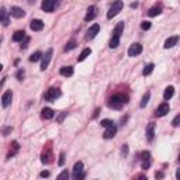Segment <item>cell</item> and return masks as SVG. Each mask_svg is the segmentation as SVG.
Listing matches in <instances>:
<instances>
[{"label":"cell","instance_id":"obj_1","mask_svg":"<svg viewBox=\"0 0 180 180\" xmlns=\"http://www.w3.org/2000/svg\"><path fill=\"white\" fill-rule=\"evenodd\" d=\"M125 103H128V97L124 94H115L111 97L110 100V107L111 108H115V110H120L122 106H124Z\"/></svg>","mask_w":180,"mask_h":180},{"label":"cell","instance_id":"obj_2","mask_svg":"<svg viewBox=\"0 0 180 180\" xmlns=\"http://www.w3.org/2000/svg\"><path fill=\"white\" fill-rule=\"evenodd\" d=\"M122 6H124L122 2H115V3L111 6L110 10H108V13H107V19H113V17H115V16L122 10Z\"/></svg>","mask_w":180,"mask_h":180},{"label":"cell","instance_id":"obj_3","mask_svg":"<svg viewBox=\"0 0 180 180\" xmlns=\"http://www.w3.org/2000/svg\"><path fill=\"white\" fill-rule=\"evenodd\" d=\"M61 96V90L59 89H55V87H51L49 90H47V93H45V100L47 101H54V100H56Z\"/></svg>","mask_w":180,"mask_h":180},{"label":"cell","instance_id":"obj_4","mask_svg":"<svg viewBox=\"0 0 180 180\" xmlns=\"http://www.w3.org/2000/svg\"><path fill=\"white\" fill-rule=\"evenodd\" d=\"M52 48H49L47 52H45V55H42V58H41V70H45L48 68V65H49V62H51V56H52Z\"/></svg>","mask_w":180,"mask_h":180},{"label":"cell","instance_id":"obj_5","mask_svg":"<svg viewBox=\"0 0 180 180\" xmlns=\"http://www.w3.org/2000/svg\"><path fill=\"white\" fill-rule=\"evenodd\" d=\"M41 7H42L44 11H47V13H52L56 7V2L55 0H44L42 4H41Z\"/></svg>","mask_w":180,"mask_h":180},{"label":"cell","instance_id":"obj_6","mask_svg":"<svg viewBox=\"0 0 180 180\" xmlns=\"http://www.w3.org/2000/svg\"><path fill=\"white\" fill-rule=\"evenodd\" d=\"M99 31H100V26L99 24H93L90 28L87 30V34H86V40H93V38L99 34Z\"/></svg>","mask_w":180,"mask_h":180},{"label":"cell","instance_id":"obj_7","mask_svg":"<svg viewBox=\"0 0 180 180\" xmlns=\"http://www.w3.org/2000/svg\"><path fill=\"white\" fill-rule=\"evenodd\" d=\"M169 110H170V107H169V104L166 103H162L161 106L158 107V108H156V117H163V115H166V114L169 113Z\"/></svg>","mask_w":180,"mask_h":180},{"label":"cell","instance_id":"obj_8","mask_svg":"<svg viewBox=\"0 0 180 180\" xmlns=\"http://www.w3.org/2000/svg\"><path fill=\"white\" fill-rule=\"evenodd\" d=\"M9 23H10V19H9V11L6 10L4 7L0 9V24L4 27L9 26Z\"/></svg>","mask_w":180,"mask_h":180},{"label":"cell","instance_id":"obj_9","mask_svg":"<svg viewBox=\"0 0 180 180\" xmlns=\"http://www.w3.org/2000/svg\"><path fill=\"white\" fill-rule=\"evenodd\" d=\"M141 52H142V45L138 44V42H135V44H132L131 47H129L128 55L129 56H136V55H139Z\"/></svg>","mask_w":180,"mask_h":180},{"label":"cell","instance_id":"obj_10","mask_svg":"<svg viewBox=\"0 0 180 180\" xmlns=\"http://www.w3.org/2000/svg\"><path fill=\"white\" fill-rule=\"evenodd\" d=\"M11 99H13V93H11V90H7V92L3 94V97H2V106L6 108V107H9L11 104Z\"/></svg>","mask_w":180,"mask_h":180},{"label":"cell","instance_id":"obj_11","mask_svg":"<svg viewBox=\"0 0 180 180\" xmlns=\"http://www.w3.org/2000/svg\"><path fill=\"white\" fill-rule=\"evenodd\" d=\"M122 31H124V23H118L117 26H115V28H114V33H113V38L114 40H120V37H121Z\"/></svg>","mask_w":180,"mask_h":180},{"label":"cell","instance_id":"obj_12","mask_svg":"<svg viewBox=\"0 0 180 180\" xmlns=\"http://www.w3.org/2000/svg\"><path fill=\"white\" fill-rule=\"evenodd\" d=\"M10 13H11V16H13V17H16V19H21V17H24V16H26V11L23 10V9L17 7V6H13V7H11V10H10Z\"/></svg>","mask_w":180,"mask_h":180},{"label":"cell","instance_id":"obj_13","mask_svg":"<svg viewBox=\"0 0 180 180\" xmlns=\"http://www.w3.org/2000/svg\"><path fill=\"white\" fill-rule=\"evenodd\" d=\"M30 28L33 31H41L44 28V23H42V20H33L31 24H30Z\"/></svg>","mask_w":180,"mask_h":180},{"label":"cell","instance_id":"obj_14","mask_svg":"<svg viewBox=\"0 0 180 180\" xmlns=\"http://www.w3.org/2000/svg\"><path fill=\"white\" fill-rule=\"evenodd\" d=\"M115 132H117L115 125H111V127H108V128L104 131V138H106V139H111V138L115 136Z\"/></svg>","mask_w":180,"mask_h":180},{"label":"cell","instance_id":"obj_15","mask_svg":"<svg viewBox=\"0 0 180 180\" xmlns=\"http://www.w3.org/2000/svg\"><path fill=\"white\" fill-rule=\"evenodd\" d=\"M141 156H142V168L143 169H148V168H149V165H151V161H149V156H151V154H149V152H142V154H141Z\"/></svg>","mask_w":180,"mask_h":180},{"label":"cell","instance_id":"obj_16","mask_svg":"<svg viewBox=\"0 0 180 180\" xmlns=\"http://www.w3.org/2000/svg\"><path fill=\"white\" fill-rule=\"evenodd\" d=\"M154 135H155V122H149L146 127V139L152 141L154 139Z\"/></svg>","mask_w":180,"mask_h":180},{"label":"cell","instance_id":"obj_17","mask_svg":"<svg viewBox=\"0 0 180 180\" xmlns=\"http://www.w3.org/2000/svg\"><path fill=\"white\" fill-rule=\"evenodd\" d=\"M177 41H179V37H177V35H175V37H170V38H168V40L165 41V45H163V47H165L166 49L173 48L175 45L177 44Z\"/></svg>","mask_w":180,"mask_h":180},{"label":"cell","instance_id":"obj_18","mask_svg":"<svg viewBox=\"0 0 180 180\" xmlns=\"http://www.w3.org/2000/svg\"><path fill=\"white\" fill-rule=\"evenodd\" d=\"M83 172V162H76L75 163V168H73V179L76 180V177L80 175V173Z\"/></svg>","mask_w":180,"mask_h":180},{"label":"cell","instance_id":"obj_19","mask_svg":"<svg viewBox=\"0 0 180 180\" xmlns=\"http://www.w3.org/2000/svg\"><path fill=\"white\" fill-rule=\"evenodd\" d=\"M96 10H97V9H96V6H90V7L87 9V14L85 16V20H86V21H90V20L94 19L96 14H97V13H96Z\"/></svg>","mask_w":180,"mask_h":180},{"label":"cell","instance_id":"obj_20","mask_svg":"<svg viewBox=\"0 0 180 180\" xmlns=\"http://www.w3.org/2000/svg\"><path fill=\"white\" fill-rule=\"evenodd\" d=\"M173 94H175V87L173 86H169V87L165 89V93H163V99L168 101V100H170L173 97Z\"/></svg>","mask_w":180,"mask_h":180},{"label":"cell","instance_id":"obj_21","mask_svg":"<svg viewBox=\"0 0 180 180\" xmlns=\"http://www.w3.org/2000/svg\"><path fill=\"white\" fill-rule=\"evenodd\" d=\"M54 110L52 108H49V107H45V108H42V117L45 118V120H51V118H54Z\"/></svg>","mask_w":180,"mask_h":180},{"label":"cell","instance_id":"obj_22","mask_svg":"<svg viewBox=\"0 0 180 180\" xmlns=\"http://www.w3.org/2000/svg\"><path fill=\"white\" fill-rule=\"evenodd\" d=\"M59 73L62 75V76H72L73 75V68L72 66H63L61 68V70H59Z\"/></svg>","mask_w":180,"mask_h":180},{"label":"cell","instance_id":"obj_23","mask_svg":"<svg viewBox=\"0 0 180 180\" xmlns=\"http://www.w3.org/2000/svg\"><path fill=\"white\" fill-rule=\"evenodd\" d=\"M162 13V9L161 6H154V7L149 9V11H148V14H149V17H155V16H158Z\"/></svg>","mask_w":180,"mask_h":180},{"label":"cell","instance_id":"obj_24","mask_svg":"<svg viewBox=\"0 0 180 180\" xmlns=\"http://www.w3.org/2000/svg\"><path fill=\"white\" fill-rule=\"evenodd\" d=\"M26 38V33L24 31H16L14 35H13V41L14 42H20V41H23Z\"/></svg>","mask_w":180,"mask_h":180},{"label":"cell","instance_id":"obj_25","mask_svg":"<svg viewBox=\"0 0 180 180\" xmlns=\"http://www.w3.org/2000/svg\"><path fill=\"white\" fill-rule=\"evenodd\" d=\"M90 54H92V49H90V48H86V49H83V51H82V54L79 55V58H77V62H82V61H85V59L87 58Z\"/></svg>","mask_w":180,"mask_h":180},{"label":"cell","instance_id":"obj_26","mask_svg":"<svg viewBox=\"0 0 180 180\" xmlns=\"http://www.w3.org/2000/svg\"><path fill=\"white\" fill-rule=\"evenodd\" d=\"M154 68H155L154 63H149V65H146V66L143 68V70H142V75H143V76H148V75H151V73H152V70H154Z\"/></svg>","mask_w":180,"mask_h":180},{"label":"cell","instance_id":"obj_27","mask_svg":"<svg viewBox=\"0 0 180 180\" xmlns=\"http://www.w3.org/2000/svg\"><path fill=\"white\" fill-rule=\"evenodd\" d=\"M149 97H151V94H149V93H145V94H143V97H142V101H141V108H143V107H146V104H148V101H149Z\"/></svg>","mask_w":180,"mask_h":180},{"label":"cell","instance_id":"obj_28","mask_svg":"<svg viewBox=\"0 0 180 180\" xmlns=\"http://www.w3.org/2000/svg\"><path fill=\"white\" fill-rule=\"evenodd\" d=\"M41 58H42V54L38 51V52H34L33 55L30 56V61H31V62H37V61H40Z\"/></svg>","mask_w":180,"mask_h":180},{"label":"cell","instance_id":"obj_29","mask_svg":"<svg viewBox=\"0 0 180 180\" xmlns=\"http://www.w3.org/2000/svg\"><path fill=\"white\" fill-rule=\"evenodd\" d=\"M56 180H69V173H68V170H62L61 175L56 177Z\"/></svg>","mask_w":180,"mask_h":180},{"label":"cell","instance_id":"obj_30","mask_svg":"<svg viewBox=\"0 0 180 180\" xmlns=\"http://www.w3.org/2000/svg\"><path fill=\"white\" fill-rule=\"evenodd\" d=\"M75 47H76V41H75V40H70L69 42L66 44V47H65V51H70V49H73Z\"/></svg>","mask_w":180,"mask_h":180},{"label":"cell","instance_id":"obj_31","mask_svg":"<svg viewBox=\"0 0 180 180\" xmlns=\"http://www.w3.org/2000/svg\"><path fill=\"white\" fill-rule=\"evenodd\" d=\"M100 124H101V127H106V128H108V127H111V125H114V122L111 121V120H101V122H100Z\"/></svg>","mask_w":180,"mask_h":180},{"label":"cell","instance_id":"obj_32","mask_svg":"<svg viewBox=\"0 0 180 180\" xmlns=\"http://www.w3.org/2000/svg\"><path fill=\"white\" fill-rule=\"evenodd\" d=\"M63 163H65V154H61V155H59L58 165H59V166H63Z\"/></svg>","mask_w":180,"mask_h":180},{"label":"cell","instance_id":"obj_33","mask_svg":"<svg viewBox=\"0 0 180 180\" xmlns=\"http://www.w3.org/2000/svg\"><path fill=\"white\" fill-rule=\"evenodd\" d=\"M141 27H142V30H149V28H151V23H149V21H143L142 24H141Z\"/></svg>","mask_w":180,"mask_h":180},{"label":"cell","instance_id":"obj_34","mask_svg":"<svg viewBox=\"0 0 180 180\" xmlns=\"http://www.w3.org/2000/svg\"><path fill=\"white\" fill-rule=\"evenodd\" d=\"M179 122H180V115H176L175 120H173V122H172V125L173 127H179Z\"/></svg>","mask_w":180,"mask_h":180},{"label":"cell","instance_id":"obj_35","mask_svg":"<svg viewBox=\"0 0 180 180\" xmlns=\"http://www.w3.org/2000/svg\"><path fill=\"white\" fill-rule=\"evenodd\" d=\"M23 77H24V70H19V73H17V79H19V80H23Z\"/></svg>","mask_w":180,"mask_h":180},{"label":"cell","instance_id":"obj_36","mask_svg":"<svg viewBox=\"0 0 180 180\" xmlns=\"http://www.w3.org/2000/svg\"><path fill=\"white\" fill-rule=\"evenodd\" d=\"M28 42H30V38L26 37V38H24V42H23V45H21L23 49H24V48H27V44H28Z\"/></svg>","mask_w":180,"mask_h":180},{"label":"cell","instance_id":"obj_37","mask_svg":"<svg viewBox=\"0 0 180 180\" xmlns=\"http://www.w3.org/2000/svg\"><path fill=\"white\" fill-rule=\"evenodd\" d=\"M85 177H86V173H85V172H82L80 175L76 177V180H85Z\"/></svg>","mask_w":180,"mask_h":180},{"label":"cell","instance_id":"obj_38","mask_svg":"<svg viewBox=\"0 0 180 180\" xmlns=\"http://www.w3.org/2000/svg\"><path fill=\"white\" fill-rule=\"evenodd\" d=\"M134 180H148V179H146V176H143V175H139V176H136Z\"/></svg>","mask_w":180,"mask_h":180},{"label":"cell","instance_id":"obj_39","mask_svg":"<svg viewBox=\"0 0 180 180\" xmlns=\"http://www.w3.org/2000/svg\"><path fill=\"white\" fill-rule=\"evenodd\" d=\"M155 177H156V179H162V177H163V173H162V172H156V173H155Z\"/></svg>","mask_w":180,"mask_h":180},{"label":"cell","instance_id":"obj_40","mask_svg":"<svg viewBox=\"0 0 180 180\" xmlns=\"http://www.w3.org/2000/svg\"><path fill=\"white\" fill-rule=\"evenodd\" d=\"M49 176V172L48 170H44V172H41V177H48Z\"/></svg>","mask_w":180,"mask_h":180},{"label":"cell","instance_id":"obj_41","mask_svg":"<svg viewBox=\"0 0 180 180\" xmlns=\"http://www.w3.org/2000/svg\"><path fill=\"white\" fill-rule=\"evenodd\" d=\"M99 111H100L99 108H97V110L94 111V114H93V118H96V117H97V115H99Z\"/></svg>","mask_w":180,"mask_h":180},{"label":"cell","instance_id":"obj_42","mask_svg":"<svg viewBox=\"0 0 180 180\" xmlns=\"http://www.w3.org/2000/svg\"><path fill=\"white\" fill-rule=\"evenodd\" d=\"M2 69H3V65H2V63H0V72H2Z\"/></svg>","mask_w":180,"mask_h":180},{"label":"cell","instance_id":"obj_43","mask_svg":"<svg viewBox=\"0 0 180 180\" xmlns=\"http://www.w3.org/2000/svg\"><path fill=\"white\" fill-rule=\"evenodd\" d=\"M2 41H3V38H2V37H0V44H2Z\"/></svg>","mask_w":180,"mask_h":180}]
</instances>
